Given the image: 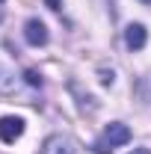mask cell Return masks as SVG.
<instances>
[{
  "instance_id": "obj_14",
  "label": "cell",
  "mask_w": 151,
  "mask_h": 154,
  "mask_svg": "<svg viewBox=\"0 0 151 154\" xmlns=\"http://www.w3.org/2000/svg\"><path fill=\"white\" fill-rule=\"evenodd\" d=\"M0 3H3V0H0Z\"/></svg>"
},
{
  "instance_id": "obj_12",
  "label": "cell",
  "mask_w": 151,
  "mask_h": 154,
  "mask_svg": "<svg viewBox=\"0 0 151 154\" xmlns=\"http://www.w3.org/2000/svg\"><path fill=\"white\" fill-rule=\"evenodd\" d=\"M0 21H3V9H0Z\"/></svg>"
},
{
  "instance_id": "obj_3",
  "label": "cell",
  "mask_w": 151,
  "mask_h": 154,
  "mask_svg": "<svg viewBox=\"0 0 151 154\" xmlns=\"http://www.w3.org/2000/svg\"><path fill=\"white\" fill-rule=\"evenodd\" d=\"M24 38H27V45L42 48V45H48V27H45L39 18H30L27 24H24Z\"/></svg>"
},
{
  "instance_id": "obj_5",
  "label": "cell",
  "mask_w": 151,
  "mask_h": 154,
  "mask_svg": "<svg viewBox=\"0 0 151 154\" xmlns=\"http://www.w3.org/2000/svg\"><path fill=\"white\" fill-rule=\"evenodd\" d=\"M145 42H148V30H145L142 24H128V27H125V45H128L131 51H142Z\"/></svg>"
},
{
  "instance_id": "obj_13",
  "label": "cell",
  "mask_w": 151,
  "mask_h": 154,
  "mask_svg": "<svg viewBox=\"0 0 151 154\" xmlns=\"http://www.w3.org/2000/svg\"><path fill=\"white\" fill-rule=\"evenodd\" d=\"M142 3H151V0H142Z\"/></svg>"
},
{
  "instance_id": "obj_4",
  "label": "cell",
  "mask_w": 151,
  "mask_h": 154,
  "mask_svg": "<svg viewBox=\"0 0 151 154\" xmlns=\"http://www.w3.org/2000/svg\"><path fill=\"white\" fill-rule=\"evenodd\" d=\"M42 154H77V148H74V142H71L68 136L54 134V136H48V139H45Z\"/></svg>"
},
{
  "instance_id": "obj_8",
  "label": "cell",
  "mask_w": 151,
  "mask_h": 154,
  "mask_svg": "<svg viewBox=\"0 0 151 154\" xmlns=\"http://www.w3.org/2000/svg\"><path fill=\"white\" fill-rule=\"evenodd\" d=\"M24 80H27L30 86H39V89H42V74L33 71V68H27V71H24Z\"/></svg>"
},
{
  "instance_id": "obj_11",
  "label": "cell",
  "mask_w": 151,
  "mask_h": 154,
  "mask_svg": "<svg viewBox=\"0 0 151 154\" xmlns=\"http://www.w3.org/2000/svg\"><path fill=\"white\" fill-rule=\"evenodd\" d=\"M48 6L51 9H59V0H48Z\"/></svg>"
},
{
  "instance_id": "obj_10",
  "label": "cell",
  "mask_w": 151,
  "mask_h": 154,
  "mask_svg": "<svg viewBox=\"0 0 151 154\" xmlns=\"http://www.w3.org/2000/svg\"><path fill=\"white\" fill-rule=\"evenodd\" d=\"M131 154H151V151H148V148H133Z\"/></svg>"
},
{
  "instance_id": "obj_6",
  "label": "cell",
  "mask_w": 151,
  "mask_h": 154,
  "mask_svg": "<svg viewBox=\"0 0 151 154\" xmlns=\"http://www.w3.org/2000/svg\"><path fill=\"white\" fill-rule=\"evenodd\" d=\"M15 86H18V77L12 74L3 62H0V95H12L15 92Z\"/></svg>"
},
{
  "instance_id": "obj_1",
  "label": "cell",
  "mask_w": 151,
  "mask_h": 154,
  "mask_svg": "<svg viewBox=\"0 0 151 154\" xmlns=\"http://www.w3.org/2000/svg\"><path fill=\"white\" fill-rule=\"evenodd\" d=\"M131 142V131H128V125H122V122H110L107 128H104V134L95 139V154H110L113 148L119 145H128Z\"/></svg>"
},
{
  "instance_id": "obj_2",
  "label": "cell",
  "mask_w": 151,
  "mask_h": 154,
  "mask_svg": "<svg viewBox=\"0 0 151 154\" xmlns=\"http://www.w3.org/2000/svg\"><path fill=\"white\" fill-rule=\"evenodd\" d=\"M21 134H24V119H18V116H3L0 119V142L12 145L15 139H21Z\"/></svg>"
},
{
  "instance_id": "obj_9",
  "label": "cell",
  "mask_w": 151,
  "mask_h": 154,
  "mask_svg": "<svg viewBox=\"0 0 151 154\" xmlns=\"http://www.w3.org/2000/svg\"><path fill=\"white\" fill-rule=\"evenodd\" d=\"M113 71H107V68H104V71H101V83H104V86H113Z\"/></svg>"
},
{
  "instance_id": "obj_7",
  "label": "cell",
  "mask_w": 151,
  "mask_h": 154,
  "mask_svg": "<svg viewBox=\"0 0 151 154\" xmlns=\"http://www.w3.org/2000/svg\"><path fill=\"white\" fill-rule=\"evenodd\" d=\"M71 92H74L77 98H80V110H89V113H95V110H98V104H95V98H92V95H83L77 83H71Z\"/></svg>"
}]
</instances>
